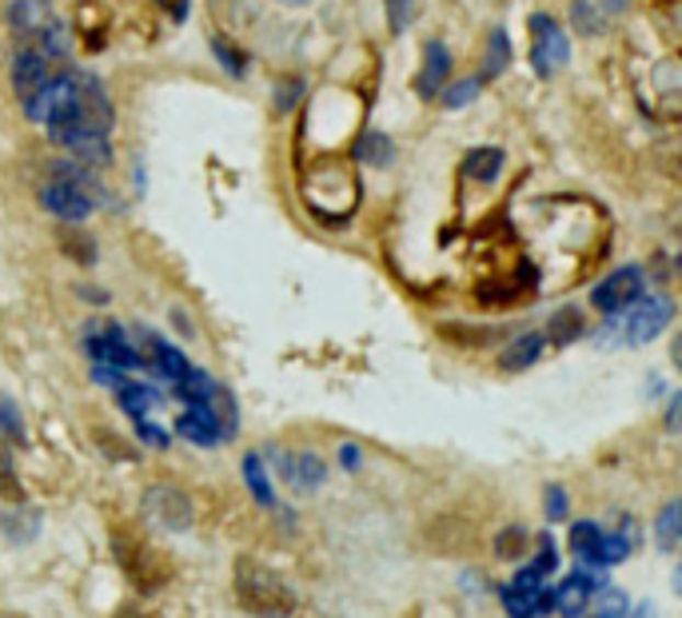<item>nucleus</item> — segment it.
Returning <instances> with one entry per match:
<instances>
[{
  "label": "nucleus",
  "mask_w": 682,
  "mask_h": 618,
  "mask_svg": "<svg viewBox=\"0 0 682 618\" xmlns=\"http://www.w3.org/2000/svg\"><path fill=\"white\" fill-rule=\"evenodd\" d=\"M243 479H248V491L260 507H275V491H272V479L264 471V459L260 455H243Z\"/></svg>",
  "instance_id": "6ab92c4d"
},
{
  "label": "nucleus",
  "mask_w": 682,
  "mask_h": 618,
  "mask_svg": "<svg viewBox=\"0 0 682 618\" xmlns=\"http://www.w3.org/2000/svg\"><path fill=\"white\" fill-rule=\"evenodd\" d=\"M275 471L284 479L287 487H296V491H319L323 479H328V464L311 451H275Z\"/></svg>",
  "instance_id": "0eeeda50"
},
{
  "label": "nucleus",
  "mask_w": 682,
  "mask_h": 618,
  "mask_svg": "<svg viewBox=\"0 0 682 618\" xmlns=\"http://www.w3.org/2000/svg\"><path fill=\"white\" fill-rule=\"evenodd\" d=\"M571 21H575V28L583 36H599L606 28V21L599 16V9H594L591 0H575L571 4Z\"/></svg>",
  "instance_id": "bb28decb"
},
{
  "label": "nucleus",
  "mask_w": 682,
  "mask_h": 618,
  "mask_svg": "<svg viewBox=\"0 0 682 618\" xmlns=\"http://www.w3.org/2000/svg\"><path fill=\"white\" fill-rule=\"evenodd\" d=\"M679 408H682V399L671 396V408H667V427L679 431Z\"/></svg>",
  "instance_id": "4c0bfd02"
},
{
  "label": "nucleus",
  "mask_w": 682,
  "mask_h": 618,
  "mask_svg": "<svg viewBox=\"0 0 682 618\" xmlns=\"http://www.w3.org/2000/svg\"><path fill=\"white\" fill-rule=\"evenodd\" d=\"M156 4H160V9H164L177 24L187 21V9H192V0H156Z\"/></svg>",
  "instance_id": "e433bc0d"
},
{
  "label": "nucleus",
  "mask_w": 682,
  "mask_h": 618,
  "mask_svg": "<svg viewBox=\"0 0 682 618\" xmlns=\"http://www.w3.org/2000/svg\"><path fill=\"white\" fill-rule=\"evenodd\" d=\"M503 607L511 618H535L539 615V598H527V595H519L515 586H503Z\"/></svg>",
  "instance_id": "7c9ffc66"
},
{
  "label": "nucleus",
  "mask_w": 682,
  "mask_h": 618,
  "mask_svg": "<svg viewBox=\"0 0 682 618\" xmlns=\"http://www.w3.org/2000/svg\"><path fill=\"white\" fill-rule=\"evenodd\" d=\"M543 347H547V340H543L539 332H523L519 340H511L503 352H499V367L511 371V376H515V371H527V367L539 364Z\"/></svg>",
  "instance_id": "9d476101"
},
{
  "label": "nucleus",
  "mask_w": 682,
  "mask_h": 618,
  "mask_svg": "<svg viewBox=\"0 0 682 618\" xmlns=\"http://www.w3.org/2000/svg\"><path fill=\"white\" fill-rule=\"evenodd\" d=\"M587 335V320H583V311L579 308H559L555 316H550L547 323V335L543 340L555 343V347H571L575 340H583Z\"/></svg>",
  "instance_id": "ddd939ff"
},
{
  "label": "nucleus",
  "mask_w": 682,
  "mask_h": 618,
  "mask_svg": "<svg viewBox=\"0 0 682 618\" xmlns=\"http://www.w3.org/2000/svg\"><path fill=\"white\" fill-rule=\"evenodd\" d=\"M0 530L9 535L12 542H33L36 530H41V515H36L33 507H21L16 503V511H0Z\"/></svg>",
  "instance_id": "2eb2a0df"
},
{
  "label": "nucleus",
  "mask_w": 682,
  "mask_h": 618,
  "mask_svg": "<svg viewBox=\"0 0 682 618\" xmlns=\"http://www.w3.org/2000/svg\"><path fill=\"white\" fill-rule=\"evenodd\" d=\"M299 96H304V80L299 77H287L280 89H275V108L280 112H292L299 104Z\"/></svg>",
  "instance_id": "473e14b6"
},
{
  "label": "nucleus",
  "mask_w": 682,
  "mask_h": 618,
  "mask_svg": "<svg viewBox=\"0 0 682 618\" xmlns=\"http://www.w3.org/2000/svg\"><path fill=\"white\" fill-rule=\"evenodd\" d=\"M531 571H539V579H550V574L559 571V551H555L550 535L535 539V563H531Z\"/></svg>",
  "instance_id": "c756f323"
},
{
  "label": "nucleus",
  "mask_w": 682,
  "mask_h": 618,
  "mask_svg": "<svg viewBox=\"0 0 682 618\" xmlns=\"http://www.w3.org/2000/svg\"><path fill=\"white\" fill-rule=\"evenodd\" d=\"M671 320H674L671 296H662V291L638 296L623 316H611V323L594 335V343H603V347H611V343H618V347H643V343L659 340L671 328Z\"/></svg>",
  "instance_id": "f03ea898"
},
{
  "label": "nucleus",
  "mask_w": 682,
  "mask_h": 618,
  "mask_svg": "<svg viewBox=\"0 0 682 618\" xmlns=\"http://www.w3.org/2000/svg\"><path fill=\"white\" fill-rule=\"evenodd\" d=\"M479 92H484V77H463V80H447V89L440 92V100L447 112H459L471 100H479Z\"/></svg>",
  "instance_id": "412c9836"
},
{
  "label": "nucleus",
  "mask_w": 682,
  "mask_h": 618,
  "mask_svg": "<svg viewBox=\"0 0 682 618\" xmlns=\"http://www.w3.org/2000/svg\"><path fill=\"white\" fill-rule=\"evenodd\" d=\"M41 204H45V211H53L56 220L84 224L96 208V196L89 188H80V184H68V180H48L41 188Z\"/></svg>",
  "instance_id": "423d86ee"
},
{
  "label": "nucleus",
  "mask_w": 682,
  "mask_h": 618,
  "mask_svg": "<svg viewBox=\"0 0 682 618\" xmlns=\"http://www.w3.org/2000/svg\"><path fill=\"white\" fill-rule=\"evenodd\" d=\"M531 535L527 527H519V523H511V527H503L496 535V554L499 559H507V563H515V559H523V551L531 547Z\"/></svg>",
  "instance_id": "5701e85b"
},
{
  "label": "nucleus",
  "mask_w": 682,
  "mask_h": 618,
  "mask_svg": "<svg viewBox=\"0 0 682 618\" xmlns=\"http://www.w3.org/2000/svg\"><path fill=\"white\" fill-rule=\"evenodd\" d=\"M48 80H53V60L45 53H36V48H16V56H12V89H16L21 104L33 100Z\"/></svg>",
  "instance_id": "6e6552de"
},
{
  "label": "nucleus",
  "mask_w": 682,
  "mask_h": 618,
  "mask_svg": "<svg viewBox=\"0 0 682 618\" xmlns=\"http://www.w3.org/2000/svg\"><path fill=\"white\" fill-rule=\"evenodd\" d=\"M531 33H535V48H531V65L543 80H550L559 68H567L571 60V45H567V33L562 24H555L550 16H531Z\"/></svg>",
  "instance_id": "39448f33"
},
{
  "label": "nucleus",
  "mask_w": 682,
  "mask_h": 618,
  "mask_svg": "<svg viewBox=\"0 0 682 618\" xmlns=\"http://www.w3.org/2000/svg\"><path fill=\"white\" fill-rule=\"evenodd\" d=\"M452 80V53L443 41H428V53H423V68H419L416 92L423 100H435Z\"/></svg>",
  "instance_id": "1a4fd4ad"
},
{
  "label": "nucleus",
  "mask_w": 682,
  "mask_h": 618,
  "mask_svg": "<svg viewBox=\"0 0 682 618\" xmlns=\"http://www.w3.org/2000/svg\"><path fill=\"white\" fill-rule=\"evenodd\" d=\"M0 431L4 435H12L16 443H24L29 439V431H24V415H21V408L12 403L9 396H0Z\"/></svg>",
  "instance_id": "c85d7f7f"
},
{
  "label": "nucleus",
  "mask_w": 682,
  "mask_h": 618,
  "mask_svg": "<svg viewBox=\"0 0 682 618\" xmlns=\"http://www.w3.org/2000/svg\"><path fill=\"white\" fill-rule=\"evenodd\" d=\"M140 515L152 523V527L172 530V535H184V530H192V523H196V507H192V499H187L184 487H177V483L148 487L140 499Z\"/></svg>",
  "instance_id": "7ed1b4c3"
},
{
  "label": "nucleus",
  "mask_w": 682,
  "mask_h": 618,
  "mask_svg": "<svg viewBox=\"0 0 682 618\" xmlns=\"http://www.w3.org/2000/svg\"><path fill=\"white\" fill-rule=\"evenodd\" d=\"M0 495L9 503H24V487L21 476H16V459H12V447L0 439Z\"/></svg>",
  "instance_id": "4be33fe9"
},
{
  "label": "nucleus",
  "mask_w": 682,
  "mask_h": 618,
  "mask_svg": "<svg viewBox=\"0 0 682 618\" xmlns=\"http://www.w3.org/2000/svg\"><path fill=\"white\" fill-rule=\"evenodd\" d=\"M635 618H655V607H650V603H638V607H635Z\"/></svg>",
  "instance_id": "58836bf2"
},
{
  "label": "nucleus",
  "mask_w": 682,
  "mask_h": 618,
  "mask_svg": "<svg viewBox=\"0 0 682 618\" xmlns=\"http://www.w3.org/2000/svg\"><path fill=\"white\" fill-rule=\"evenodd\" d=\"M136 435H140V439L148 443V447H156V451H164V447H168V431L156 427V423L148 420V415H144V420H136Z\"/></svg>",
  "instance_id": "f704fd0d"
},
{
  "label": "nucleus",
  "mask_w": 682,
  "mask_h": 618,
  "mask_svg": "<svg viewBox=\"0 0 682 618\" xmlns=\"http://www.w3.org/2000/svg\"><path fill=\"white\" fill-rule=\"evenodd\" d=\"M384 12H387V28L396 36H403L416 21V0H384Z\"/></svg>",
  "instance_id": "cd10ccee"
},
{
  "label": "nucleus",
  "mask_w": 682,
  "mask_h": 618,
  "mask_svg": "<svg viewBox=\"0 0 682 618\" xmlns=\"http://www.w3.org/2000/svg\"><path fill=\"white\" fill-rule=\"evenodd\" d=\"M116 399H121V408L133 415V420H144L148 411L160 403V396H156V387L148 384H133V379H124L121 387H116Z\"/></svg>",
  "instance_id": "dca6fc26"
},
{
  "label": "nucleus",
  "mask_w": 682,
  "mask_h": 618,
  "mask_svg": "<svg viewBox=\"0 0 682 618\" xmlns=\"http://www.w3.org/2000/svg\"><path fill=\"white\" fill-rule=\"evenodd\" d=\"M212 53H216V60L224 65V72H228V77H243V72H248V56L231 45V41H224V36H216V41H212Z\"/></svg>",
  "instance_id": "a878e982"
},
{
  "label": "nucleus",
  "mask_w": 682,
  "mask_h": 618,
  "mask_svg": "<svg viewBox=\"0 0 682 618\" xmlns=\"http://www.w3.org/2000/svg\"><path fill=\"white\" fill-rule=\"evenodd\" d=\"M679 527H682V507L679 503H667V507L659 511V519H655V535H659L662 551H674V547H679Z\"/></svg>",
  "instance_id": "393cba45"
},
{
  "label": "nucleus",
  "mask_w": 682,
  "mask_h": 618,
  "mask_svg": "<svg viewBox=\"0 0 682 618\" xmlns=\"http://www.w3.org/2000/svg\"><path fill=\"white\" fill-rule=\"evenodd\" d=\"M355 156L372 168H387L391 164V140L384 133H364V140L355 144Z\"/></svg>",
  "instance_id": "b1692460"
},
{
  "label": "nucleus",
  "mask_w": 682,
  "mask_h": 618,
  "mask_svg": "<svg viewBox=\"0 0 682 618\" xmlns=\"http://www.w3.org/2000/svg\"><path fill=\"white\" fill-rule=\"evenodd\" d=\"M284 4H304V0H284Z\"/></svg>",
  "instance_id": "79ce46f5"
},
{
  "label": "nucleus",
  "mask_w": 682,
  "mask_h": 618,
  "mask_svg": "<svg viewBox=\"0 0 682 618\" xmlns=\"http://www.w3.org/2000/svg\"><path fill=\"white\" fill-rule=\"evenodd\" d=\"M638 296H647V279H643V267L627 264V267H618V272H611L606 279L594 284L591 304L603 311V316H623V311H627Z\"/></svg>",
  "instance_id": "20e7f679"
},
{
  "label": "nucleus",
  "mask_w": 682,
  "mask_h": 618,
  "mask_svg": "<svg viewBox=\"0 0 682 618\" xmlns=\"http://www.w3.org/2000/svg\"><path fill=\"white\" fill-rule=\"evenodd\" d=\"M627 615V595L623 591H606L603 603H599V618H623Z\"/></svg>",
  "instance_id": "c9c22d12"
},
{
  "label": "nucleus",
  "mask_w": 682,
  "mask_h": 618,
  "mask_svg": "<svg viewBox=\"0 0 682 618\" xmlns=\"http://www.w3.org/2000/svg\"><path fill=\"white\" fill-rule=\"evenodd\" d=\"M231 586L240 607L255 618H292L299 607L296 591L272 571V566L255 563V559H236L231 566Z\"/></svg>",
  "instance_id": "f257e3e1"
},
{
  "label": "nucleus",
  "mask_w": 682,
  "mask_h": 618,
  "mask_svg": "<svg viewBox=\"0 0 682 618\" xmlns=\"http://www.w3.org/2000/svg\"><path fill=\"white\" fill-rule=\"evenodd\" d=\"M60 248H65V255L68 260H77V264H84V267L96 264V240H92L84 228H77V224L60 228Z\"/></svg>",
  "instance_id": "a211bd4d"
},
{
  "label": "nucleus",
  "mask_w": 682,
  "mask_h": 618,
  "mask_svg": "<svg viewBox=\"0 0 682 618\" xmlns=\"http://www.w3.org/2000/svg\"><path fill=\"white\" fill-rule=\"evenodd\" d=\"M606 9H611V12H627L630 0H606Z\"/></svg>",
  "instance_id": "a19ab883"
},
{
  "label": "nucleus",
  "mask_w": 682,
  "mask_h": 618,
  "mask_svg": "<svg viewBox=\"0 0 682 618\" xmlns=\"http://www.w3.org/2000/svg\"><path fill=\"white\" fill-rule=\"evenodd\" d=\"M177 431L184 435L187 443H196V447H216V443L224 439L220 423L212 420V415L204 408H187L184 415L177 420Z\"/></svg>",
  "instance_id": "9b49d317"
},
{
  "label": "nucleus",
  "mask_w": 682,
  "mask_h": 618,
  "mask_svg": "<svg viewBox=\"0 0 682 618\" xmlns=\"http://www.w3.org/2000/svg\"><path fill=\"white\" fill-rule=\"evenodd\" d=\"M507 68H511V36L503 33V28H496L491 33V41H487V60H484V84L487 80H496V77H503Z\"/></svg>",
  "instance_id": "aec40b11"
},
{
  "label": "nucleus",
  "mask_w": 682,
  "mask_h": 618,
  "mask_svg": "<svg viewBox=\"0 0 682 618\" xmlns=\"http://www.w3.org/2000/svg\"><path fill=\"white\" fill-rule=\"evenodd\" d=\"M550 595H555V610H559L562 618H579V615H587V607H591V591L583 586L579 574L562 579L559 591H550Z\"/></svg>",
  "instance_id": "4468645a"
},
{
  "label": "nucleus",
  "mask_w": 682,
  "mask_h": 618,
  "mask_svg": "<svg viewBox=\"0 0 682 618\" xmlns=\"http://www.w3.org/2000/svg\"><path fill=\"white\" fill-rule=\"evenodd\" d=\"M599 547H603V527L599 523H575L571 527V551L579 554L583 566H599Z\"/></svg>",
  "instance_id": "f3484780"
},
{
  "label": "nucleus",
  "mask_w": 682,
  "mask_h": 618,
  "mask_svg": "<svg viewBox=\"0 0 682 618\" xmlns=\"http://www.w3.org/2000/svg\"><path fill=\"white\" fill-rule=\"evenodd\" d=\"M503 148H471V152L463 156V176L475 180V184H491V180H499V172H503Z\"/></svg>",
  "instance_id": "f8f14e48"
},
{
  "label": "nucleus",
  "mask_w": 682,
  "mask_h": 618,
  "mask_svg": "<svg viewBox=\"0 0 682 618\" xmlns=\"http://www.w3.org/2000/svg\"><path fill=\"white\" fill-rule=\"evenodd\" d=\"M511 586H515L519 595H527V598H539L543 595V579H539V571H531V566H523V571L511 579Z\"/></svg>",
  "instance_id": "72a5a7b5"
},
{
  "label": "nucleus",
  "mask_w": 682,
  "mask_h": 618,
  "mask_svg": "<svg viewBox=\"0 0 682 618\" xmlns=\"http://www.w3.org/2000/svg\"><path fill=\"white\" fill-rule=\"evenodd\" d=\"M340 459H343V464H348V467H355V447H352V443H348V447H343V451H340Z\"/></svg>",
  "instance_id": "ea45409f"
},
{
  "label": "nucleus",
  "mask_w": 682,
  "mask_h": 618,
  "mask_svg": "<svg viewBox=\"0 0 682 618\" xmlns=\"http://www.w3.org/2000/svg\"><path fill=\"white\" fill-rule=\"evenodd\" d=\"M543 507H547V519L550 523L567 519V487L550 483L547 491H543Z\"/></svg>",
  "instance_id": "2f4dec72"
}]
</instances>
